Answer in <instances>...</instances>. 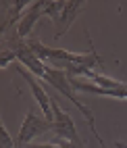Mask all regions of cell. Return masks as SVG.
Returning <instances> with one entry per match:
<instances>
[{
    "mask_svg": "<svg viewBox=\"0 0 127 148\" xmlns=\"http://www.w3.org/2000/svg\"><path fill=\"white\" fill-rule=\"evenodd\" d=\"M17 71L21 73V77L29 84V88H31V94H33V98H36V102L40 104V108H42V113H44V117L48 121H54V111H52V98L48 96V92L44 90V88L40 86V82H38V77L33 75V73H29L27 69L23 67V65H17Z\"/></svg>",
    "mask_w": 127,
    "mask_h": 148,
    "instance_id": "5",
    "label": "cell"
},
{
    "mask_svg": "<svg viewBox=\"0 0 127 148\" xmlns=\"http://www.w3.org/2000/svg\"><path fill=\"white\" fill-rule=\"evenodd\" d=\"M52 111H54V127L52 132L58 136V140H65V142H71V144H77V146H85L81 142L79 134L75 130V121L73 117L69 115V111H63L61 104H58L54 98H52Z\"/></svg>",
    "mask_w": 127,
    "mask_h": 148,
    "instance_id": "4",
    "label": "cell"
},
{
    "mask_svg": "<svg viewBox=\"0 0 127 148\" xmlns=\"http://www.w3.org/2000/svg\"><path fill=\"white\" fill-rule=\"evenodd\" d=\"M104 148H109V146H104Z\"/></svg>",
    "mask_w": 127,
    "mask_h": 148,
    "instance_id": "11",
    "label": "cell"
},
{
    "mask_svg": "<svg viewBox=\"0 0 127 148\" xmlns=\"http://www.w3.org/2000/svg\"><path fill=\"white\" fill-rule=\"evenodd\" d=\"M71 86L75 92H85V94H96V96H106V98H117V100H127V84L117 88V90H111V88H100L92 82H81L75 79V77H69Z\"/></svg>",
    "mask_w": 127,
    "mask_h": 148,
    "instance_id": "7",
    "label": "cell"
},
{
    "mask_svg": "<svg viewBox=\"0 0 127 148\" xmlns=\"http://www.w3.org/2000/svg\"><path fill=\"white\" fill-rule=\"evenodd\" d=\"M40 79H44L46 84H50L58 94H63L65 98H69V100L75 104V108L83 115V119L87 121V125H90L92 134L96 136V140H98L100 146L104 148V142H102L100 134L96 132V121H94V113H92V108H90V106H85V104L79 100V98H77V94H75V90H73V86H71V79H69V75H67L65 69H56V67H48V65H46V69H44V73H42Z\"/></svg>",
    "mask_w": 127,
    "mask_h": 148,
    "instance_id": "2",
    "label": "cell"
},
{
    "mask_svg": "<svg viewBox=\"0 0 127 148\" xmlns=\"http://www.w3.org/2000/svg\"><path fill=\"white\" fill-rule=\"evenodd\" d=\"M44 2L46 0H36V2L29 4L27 11L21 17V21H19V25L15 27V32L6 34V36H15V38H19V40H27L29 34H31V29H33V25H36V21L46 15L44 13ZM6 36H0V38H6Z\"/></svg>",
    "mask_w": 127,
    "mask_h": 148,
    "instance_id": "6",
    "label": "cell"
},
{
    "mask_svg": "<svg viewBox=\"0 0 127 148\" xmlns=\"http://www.w3.org/2000/svg\"><path fill=\"white\" fill-rule=\"evenodd\" d=\"M113 146H115V148H127V142H121V140H117Z\"/></svg>",
    "mask_w": 127,
    "mask_h": 148,
    "instance_id": "10",
    "label": "cell"
},
{
    "mask_svg": "<svg viewBox=\"0 0 127 148\" xmlns=\"http://www.w3.org/2000/svg\"><path fill=\"white\" fill-rule=\"evenodd\" d=\"M52 127H54V123L48 121L46 117L38 115V113H33V111H27V113H25V119H23V123H21V130H19V134H17V138H15L17 148H23V146H27V144H31L36 138H40V136H44V134H48V132H52Z\"/></svg>",
    "mask_w": 127,
    "mask_h": 148,
    "instance_id": "3",
    "label": "cell"
},
{
    "mask_svg": "<svg viewBox=\"0 0 127 148\" xmlns=\"http://www.w3.org/2000/svg\"><path fill=\"white\" fill-rule=\"evenodd\" d=\"M0 136H2V148H17V144L13 142V138H11L4 123H0Z\"/></svg>",
    "mask_w": 127,
    "mask_h": 148,
    "instance_id": "9",
    "label": "cell"
},
{
    "mask_svg": "<svg viewBox=\"0 0 127 148\" xmlns=\"http://www.w3.org/2000/svg\"><path fill=\"white\" fill-rule=\"evenodd\" d=\"M85 6V2H65V8L61 11V15L56 17V34H54V38L58 40V38H63L65 36V32L71 27V23L75 21V17L79 15V11Z\"/></svg>",
    "mask_w": 127,
    "mask_h": 148,
    "instance_id": "8",
    "label": "cell"
},
{
    "mask_svg": "<svg viewBox=\"0 0 127 148\" xmlns=\"http://www.w3.org/2000/svg\"><path fill=\"white\" fill-rule=\"evenodd\" d=\"M27 44L31 48V52L40 58V61H50L52 67L56 69H65L69 77H79V75H87L90 71H94L96 67L102 69V56L96 52V48L92 46L90 52H69V50H63V48H48L44 46L38 38H27ZM46 63V65H50Z\"/></svg>",
    "mask_w": 127,
    "mask_h": 148,
    "instance_id": "1",
    "label": "cell"
}]
</instances>
